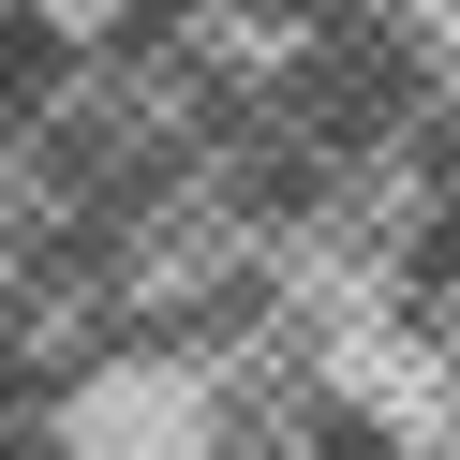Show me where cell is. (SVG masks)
<instances>
[{"mask_svg":"<svg viewBox=\"0 0 460 460\" xmlns=\"http://www.w3.org/2000/svg\"><path fill=\"white\" fill-rule=\"evenodd\" d=\"M282 460H416V446H401V430H371V416H312Z\"/></svg>","mask_w":460,"mask_h":460,"instance_id":"cell-1","label":"cell"}]
</instances>
